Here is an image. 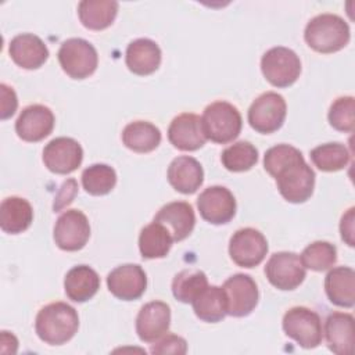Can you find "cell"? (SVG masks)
I'll return each mask as SVG.
<instances>
[{
  "label": "cell",
  "mask_w": 355,
  "mask_h": 355,
  "mask_svg": "<svg viewBox=\"0 0 355 355\" xmlns=\"http://www.w3.org/2000/svg\"><path fill=\"white\" fill-rule=\"evenodd\" d=\"M265 171L276 179L282 197L293 204L305 202L313 193L315 172L302 153L290 144H277L263 155Z\"/></svg>",
  "instance_id": "1"
},
{
  "label": "cell",
  "mask_w": 355,
  "mask_h": 355,
  "mask_svg": "<svg viewBox=\"0 0 355 355\" xmlns=\"http://www.w3.org/2000/svg\"><path fill=\"white\" fill-rule=\"evenodd\" d=\"M78 327V312L75 308L61 301L43 306L35 320L37 337L50 345L65 344L76 334Z\"/></svg>",
  "instance_id": "2"
},
{
  "label": "cell",
  "mask_w": 355,
  "mask_h": 355,
  "mask_svg": "<svg viewBox=\"0 0 355 355\" xmlns=\"http://www.w3.org/2000/svg\"><path fill=\"white\" fill-rule=\"evenodd\" d=\"M348 24L336 14L324 12L313 17L305 26L304 39L308 46L323 54L343 50L349 42Z\"/></svg>",
  "instance_id": "3"
},
{
  "label": "cell",
  "mask_w": 355,
  "mask_h": 355,
  "mask_svg": "<svg viewBox=\"0 0 355 355\" xmlns=\"http://www.w3.org/2000/svg\"><path fill=\"white\" fill-rule=\"evenodd\" d=\"M201 125L208 140L226 144L240 135L243 121L239 110L233 104L227 101H214L205 107Z\"/></svg>",
  "instance_id": "4"
},
{
  "label": "cell",
  "mask_w": 355,
  "mask_h": 355,
  "mask_svg": "<svg viewBox=\"0 0 355 355\" xmlns=\"http://www.w3.org/2000/svg\"><path fill=\"white\" fill-rule=\"evenodd\" d=\"M57 55L62 71L72 79L89 78L98 64L94 46L82 37H71L62 42Z\"/></svg>",
  "instance_id": "5"
},
{
  "label": "cell",
  "mask_w": 355,
  "mask_h": 355,
  "mask_svg": "<svg viewBox=\"0 0 355 355\" xmlns=\"http://www.w3.org/2000/svg\"><path fill=\"white\" fill-rule=\"evenodd\" d=\"M261 69L266 80L275 87H288L300 78V57L288 47L269 49L261 58Z\"/></svg>",
  "instance_id": "6"
},
{
  "label": "cell",
  "mask_w": 355,
  "mask_h": 355,
  "mask_svg": "<svg viewBox=\"0 0 355 355\" xmlns=\"http://www.w3.org/2000/svg\"><path fill=\"white\" fill-rule=\"evenodd\" d=\"M283 330L300 347L311 349L322 343V322L319 315L306 306H293L283 316Z\"/></svg>",
  "instance_id": "7"
},
{
  "label": "cell",
  "mask_w": 355,
  "mask_h": 355,
  "mask_svg": "<svg viewBox=\"0 0 355 355\" xmlns=\"http://www.w3.org/2000/svg\"><path fill=\"white\" fill-rule=\"evenodd\" d=\"M286 114L287 105L283 96L276 92H266L252 101L248 110V122L258 133L269 135L283 126Z\"/></svg>",
  "instance_id": "8"
},
{
  "label": "cell",
  "mask_w": 355,
  "mask_h": 355,
  "mask_svg": "<svg viewBox=\"0 0 355 355\" xmlns=\"http://www.w3.org/2000/svg\"><path fill=\"white\" fill-rule=\"evenodd\" d=\"M265 275L272 286L279 290H294L305 279V268L298 254L280 251L270 255L265 265Z\"/></svg>",
  "instance_id": "9"
},
{
  "label": "cell",
  "mask_w": 355,
  "mask_h": 355,
  "mask_svg": "<svg viewBox=\"0 0 355 355\" xmlns=\"http://www.w3.org/2000/svg\"><path fill=\"white\" fill-rule=\"evenodd\" d=\"M268 248L265 236L252 227L239 229L229 241V255L232 261L241 268L259 265L266 257Z\"/></svg>",
  "instance_id": "10"
},
{
  "label": "cell",
  "mask_w": 355,
  "mask_h": 355,
  "mask_svg": "<svg viewBox=\"0 0 355 355\" xmlns=\"http://www.w3.org/2000/svg\"><path fill=\"white\" fill-rule=\"evenodd\" d=\"M222 288L226 297L227 315L243 318L255 309L259 293L255 280L250 275L236 273L223 283Z\"/></svg>",
  "instance_id": "11"
},
{
  "label": "cell",
  "mask_w": 355,
  "mask_h": 355,
  "mask_svg": "<svg viewBox=\"0 0 355 355\" xmlns=\"http://www.w3.org/2000/svg\"><path fill=\"white\" fill-rule=\"evenodd\" d=\"M54 241L64 251L82 250L90 237V225L79 209H68L54 225Z\"/></svg>",
  "instance_id": "12"
},
{
  "label": "cell",
  "mask_w": 355,
  "mask_h": 355,
  "mask_svg": "<svg viewBox=\"0 0 355 355\" xmlns=\"http://www.w3.org/2000/svg\"><path fill=\"white\" fill-rule=\"evenodd\" d=\"M83 159L80 144L71 137H55L43 148L44 166L58 175H67L76 171Z\"/></svg>",
  "instance_id": "13"
},
{
  "label": "cell",
  "mask_w": 355,
  "mask_h": 355,
  "mask_svg": "<svg viewBox=\"0 0 355 355\" xmlns=\"http://www.w3.org/2000/svg\"><path fill=\"white\" fill-rule=\"evenodd\" d=\"M197 207L201 218L212 225H225L236 214L234 196L223 186L205 189L197 198Z\"/></svg>",
  "instance_id": "14"
},
{
  "label": "cell",
  "mask_w": 355,
  "mask_h": 355,
  "mask_svg": "<svg viewBox=\"0 0 355 355\" xmlns=\"http://www.w3.org/2000/svg\"><path fill=\"white\" fill-rule=\"evenodd\" d=\"M110 293L122 301L140 298L147 287V276L137 263H125L112 269L107 276Z\"/></svg>",
  "instance_id": "15"
},
{
  "label": "cell",
  "mask_w": 355,
  "mask_h": 355,
  "mask_svg": "<svg viewBox=\"0 0 355 355\" xmlns=\"http://www.w3.org/2000/svg\"><path fill=\"white\" fill-rule=\"evenodd\" d=\"M54 121V114L49 107L32 104L21 111L15 122V132L19 139L36 143L51 133Z\"/></svg>",
  "instance_id": "16"
},
{
  "label": "cell",
  "mask_w": 355,
  "mask_h": 355,
  "mask_svg": "<svg viewBox=\"0 0 355 355\" xmlns=\"http://www.w3.org/2000/svg\"><path fill=\"white\" fill-rule=\"evenodd\" d=\"M171 324V308L162 301H151L144 304L136 318V333L144 343H155Z\"/></svg>",
  "instance_id": "17"
},
{
  "label": "cell",
  "mask_w": 355,
  "mask_h": 355,
  "mask_svg": "<svg viewBox=\"0 0 355 355\" xmlns=\"http://www.w3.org/2000/svg\"><path fill=\"white\" fill-rule=\"evenodd\" d=\"M168 139L175 148L182 151L201 148L207 141L201 118L191 112H183L175 116L168 128Z\"/></svg>",
  "instance_id": "18"
},
{
  "label": "cell",
  "mask_w": 355,
  "mask_h": 355,
  "mask_svg": "<svg viewBox=\"0 0 355 355\" xmlns=\"http://www.w3.org/2000/svg\"><path fill=\"white\" fill-rule=\"evenodd\" d=\"M8 53L11 60L24 69H37L49 58L47 46L33 33H21L12 37Z\"/></svg>",
  "instance_id": "19"
},
{
  "label": "cell",
  "mask_w": 355,
  "mask_h": 355,
  "mask_svg": "<svg viewBox=\"0 0 355 355\" xmlns=\"http://www.w3.org/2000/svg\"><path fill=\"white\" fill-rule=\"evenodd\" d=\"M154 220L159 222L171 232L173 241H182L193 232L196 215L189 202L173 201L164 205L154 216Z\"/></svg>",
  "instance_id": "20"
},
{
  "label": "cell",
  "mask_w": 355,
  "mask_h": 355,
  "mask_svg": "<svg viewBox=\"0 0 355 355\" xmlns=\"http://www.w3.org/2000/svg\"><path fill=\"white\" fill-rule=\"evenodd\" d=\"M169 184L182 194L196 193L204 182V171L201 164L189 155L175 158L168 166Z\"/></svg>",
  "instance_id": "21"
},
{
  "label": "cell",
  "mask_w": 355,
  "mask_h": 355,
  "mask_svg": "<svg viewBox=\"0 0 355 355\" xmlns=\"http://www.w3.org/2000/svg\"><path fill=\"white\" fill-rule=\"evenodd\" d=\"M125 62L129 71L136 75H151L161 64V49L151 39H136L126 47Z\"/></svg>",
  "instance_id": "22"
},
{
  "label": "cell",
  "mask_w": 355,
  "mask_h": 355,
  "mask_svg": "<svg viewBox=\"0 0 355 355\" xmlns=\"http://www.w3.org/2000/svg\"><path fill=\"white\" fill-rule=\"evenodd\" d=\"M327 347L337 355L354 352V316L344 312H333L324 322Z\"/></svg>",
  "instance_id": "23"
},
{
  "label": "cell",
  "mask_w": 355,
  "mask_h": 355,
  "mask_svg": "<svg viewBox=\"0 0 355 355\" xmlns=\"http://www.w3.org/2000/svg\"><path fill=\"white\" fill-rule=\"evenodd\" d=\"M324 290L331 304L352 308L355 304V272L349 266L333 268L324 279Z\"/></svg>",
  "instance_id": "24"
},
{
  "label": "cell",
  "mask_w": 355,
  "mask_h": 355,
  "mask_svg": "<svg viewBox=\"0 0 355 355\" xmlns=\"http://www.w3.org/2000/svg\"><path fill=\"white\" fill-rule=\"evenodd\" d=\"M100 288L97 272L87 265H78L69 269L64 279V290L69 300L75 302L89 301Z\"/></svg>",
  "instance_id": "25"
},
{
  "label": "cell",
  "mask_w": 355,
  "mask_h": 355,
  "mask_svg": "<svg viewBox=\"0 0 355 355\" xmlns=\"http://www.w3.org/2000/svg\"><path fill=\"white\" fill-rule=\"evenodd\" d=\"M33 220V209L28 200L11 196L0 205V227L8 234L25 232Z\"/></svg>",
  "instance_id": "26"
},
{
  "label": "cell",
  "mask_w": 355,
  "mask_h": 355,
  "mask_svg": "<svg viewBox=\"0 0 355 355\" xmlns=\"http://www.w3.org/2000/svg\"><path fill=\"white\" fill-rule=\"evenodd\" d=\"M118 14V3L114 0H83L78 4V15L82 25L90 31L108 28Z\"/></svg>",
  "instance_id": "27"
},
{
  "label": "cell",
  "mask_w": 355,
  "mask_h": 355,
  "mask_svg": "<svg viewBox=\"0 0 355 355\" xmlns=\"http://www.w3.org/2000/svg\"><path fill=\"white\" fill-rule=\"evenodd\" d=\"M123 144L135 153H151L161 143L159 129L147 121H135L125 126L122 132Z\"/></svg>",
  "instance_id": "28"
},
{
  "label": "cell",
  "mask_w": 355,
  "mask_h": 355,
  "mask_svg": "<svg viewBox=\"0 0 355 355\" xmlns=\"http://www.w3.org/2000/svg\"><path fill=\"white\" fill-rule=\"evenodd\" d=\"M172 244L173 239L171 232L155 220L144 226L139 236V250L141 257L146 259L166 257Z\"/></svg>",
  "instance_id": "29"
},
{
  "label": "cell",
  "mask_w": 355,
  "mask_h": 355,
  "mask_svg": "<svg viewBox=\"0 0 355 355\" xmlns=\"http://www.w3.org/2000/svg\"><path fill=\"white\" fill-rule=\"evenodd\" d=\"M191 305L196 316L207 323L220 322L227 315L225 291L218 286H207Z\"/></svg>",
  "instance_id": "30"
},
{
  "label": "cell",
  "mask_w": 355,
  "mask_h": 355,
  "mask_svg": "<svg viewBox=\"0 0 355 355\" xmlns=\"http://www.w3.org/2000/svg\"><path fill=\"white\" fill-rule=\"evenodd\" d=\"M207 286L208 279L202 270L184 269L175 275L172 280V293L178 301L191 304Z\"/></svg>",
  "instance_id": "31"
},
{
  "label": "cell",
  "mask_w": 355,
  "mask_h": 355,
  "mask_svg": "<svg viewBox=\"0 0 355 355\" xmlns=\"http://www.w3.org/2000/svg\"><path fill=\"white\" fill-rule=\"evenodd\" d=\"M351 154L341 143H326L311 151L313 165L323 172H336L344 169L349 162Z\"/></svg>",
  "instance_id": "32"
},
{
  "label": "cell",
  "mask_w": 355,
  "mask_h": 355,
  "mask_svg": "<svg viewBox=\"0 0 355 355\" xmlns=\"http://www.w3.org/2000/svg\"><path fill=\"white\" fill-rule=\"evenodd\" d=\"M83 189L92 196H105L116 184V173L107 164H94L82 172Z\"/></svg>",
  "instance_id": "33"
},
{
  "label": "cell",
  "mask_w": 355,
  "mask_h": 355,
  "mask_svg": "<svg viewBox=\"0 0 355 355\" xmlns=\"http://www.w3.org/2000/svg\"><path fill=\"white\" fill-rule=\"evenodd\" d=\"M220 161L230 172H245L257 164L258 150L248 141H237L223 150Z\"/></svg>",
  "instance_id": "34"
},
{
  "label": "cell",
  "mask_w": 355,
  "mask_h": 355,
  "mask_svg": "<svg viewBox=\"0 0 355 355\" xmlns=\"http://www.w3.org/2000/svg\"><path fill=\"white\" fill-rule=\"evenodd\" d=\"M304 268L315 272L330 269L337 261V250L329 241H313L300 255Z\"/></svg>",
  "instance_id": "35"
},
{
  "label": "cell",
  "mask_w": 355,
  "mask_h": 355,
  "mask_svg": "<svg viewBox=\"0 0 355 355\" xmlns=\"http://www.w3.org/2000/svg\"><path fill=\"white\" fill-rule=\"evenodd\" d=\"M355 100L352 96H343L333 101L329 110L330 125L340 132L351 133L355 129Z\"/></svg>",
  "instance_id": "36"
},
{
  "label": "cell",
  "mask_w": 355,
  "mask_h": 355,
  "mask_svg": "<svg viewBox=\"0 0 355 355\" xmlns=\"http://www.w3.org/2000/svg\"><path fill=\"white\" fill-rule=\"evenodd\" d=\"M151 354H186L187 351V343L184 338L176 336V334H166L159 341H155L151 347Z\"/></svg>",
  "instance_id": "37"
},
{
  "label": "cell",
  "mask_w": 355,
  "mask_h": 355,
  "mask_svg": "<svg viewBox=\"0 0 355 355\" xmlns=\"http://www.w3.org/2000/svg\"><path fill=\"white\" fill-rule=\"evenodd\" d=\"M0 92H1V115L0 116L1 119H7L14 115L18 107V100L12 87L7 86L6 83L0 85Z\"/></svg>",
  "instance_id": "38"
},
{
  "label": "cell",
  "mask_w": 355,
  "mask_h": 355,
  "mask_svg": "<svg viewBox=\"0 0 355 355\" xmlns=\"http://www.w3.org/2000/svg\"><path fill=\"white\" fill-rule=\"evenodd\" d=\"M76 189H78V184H76L75 179H69V180L64 182V184L61 186V191L54 201V207H53L54 212H58L60 209H62L65 205H68L73 200V197L76 194Z\"/></svg>",
  "instance_id": "39"
},
{
  "label": "cell",
  "mask_w": 355,
  "mask_h": 355,
  "mask_svg": "<svg viewBox=\"0 0 355 355\" xmlns=\"http://www.w3.org/2000/svg\"><path fill=\"white\" fill-rule=\"evenodd\" d=\"M354 207H351L341 218L340 222V233H341V239L349 245L354 247L355 241H354Z\"/></svg>",
  "instance_id": "40"
}]
</instances>
